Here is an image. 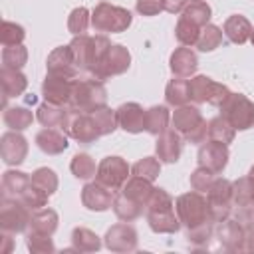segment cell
<instances>
[{
	"label": "cell",
	"instance_id": "6da1fadb",
	"mask_svg": "<svg viewBox=\"0 0 254 254\" xmlns=\"http://www.w3.org/2000/svg\"><path fill=\"white\" fill-rule=\"evenodd\" d=\"M147 222L157 234H173L181 228V220L175 214V200L165 189H153L147 202Z\"/></svg>",
	"mask_w": 254,
	"mask_h": 254
},
{
	"label": "cell",
	"instance_id": "7a4b0ae2",
	"mask_svg": "<svg viewBox=\"0 0 254 254\" xmlns=\"http://www.w3.org/2000/svg\"><path fill=\"white\" fill-rule=\"evenodd\" d=\"M107 103V89L101 79L97 77H81L73 79V89H71V99L69 107L79 109V111H95L99 107H105Z\"/></svg>",
	"mask_w": 254,
	"mask_h": 254
},
{
	"label": "cell",
	"instance_id": "3957f363",
	"mask_svg": "<svg viewBox=\"0 0 254 254\" xmlns=\"http://www.w3.org/2000/svg\"><path fill=\"white\" fill-rule=\"evenodd\" d=\"M175 210H177V216H179L181 224L187 230L194 228V226H200L204 222H212L210 220L208 198L202 196V192H198V190H190V192H185V194L177 196Z\"/></svg>",
	"mask_w": 254,
	"mask_h": 254
},
{
	"label": "cell",
	"instance_id": "277c9868",
	"mask_svg": "<svg viewBox=\"0 0 254 254\" xmlns=\"http://www.w3.org/2000/svg\"><path fill=\"white\" fill-rule=\"evenodd\" d=\"M133 22V16L127 8L115 6L111 2H99L91 10V26L95 32H125Z\"/></svg>",
	"mask_w": 254,
	"mask_h": 254
},
{
	"label": "cell",
	"instance_id": "5b68a950",
	"mask_svg": "<svg viewBox=\"0 0 254 254\" xmlns=\"http://www.w3.org/2000/svg\"><path fill=\"white\" fill-rule=\"evenodd\" d=\"M173 129L179 131L189 143H202L208 133V123L202 119L200 111L192 105H181L171 117Z\"/></svg>",
	"mask_w": 254,
	"mask_h": 254
},
{
	"label": "cell",
	"instance_id": "8992f818",
	"mask_svg": "<svg viewBox=\"0 0 254 254\" xmlns=\"http://www.w3.org/2000/svg\"><path fill=\"white\" fill-rule=\"evenodd\" d=\"M208 206H210V220L220 224L222 220L230 218L234 206V185L228 179H214L206 190Z\"/></svg>",
	"mask_w": 254,
	"mask_h": 254
},
{
	"label": "cell",
	"instance_id": "52a82bcc",
	"mask_svg": "<svg viewBox=\"0 0 254 254\" xmlns=\"http://www.w3.org/2000/svg\"><path fill=\"white\" fill-rule=\"evenodd\" d=\"M230 93L232 91L224 83H218L208 75H194L189 79V95L194 103H210L214 107H220Z\"/></svg>",
	"mask_w": 254,
	"mask_h": 254
},
{
	"label": "cell",
	"instance_id": "ba28073f",
	"mask_svg": "<svg viewBox=\"0 0 254 254\" xmlns=\"http://www.w3.org/2000/svg\"><path fill=\"white\" fill-rule=\"evenodd\" d=\"M220 115L238 131H246L254 125V101L242 93H230L220 105Z\"/></svg>",
	"mask_w": 254,
	"mask_h": 254
},
{
	"label": "cell",
	"instance_id": "9c48e42d",
	"mask_svg": "<svg viewBox=\"0 0 254 254\" xmlns=\"http://www.w3.org/2000/svg\"><path fill=\"white\" fill-rule=\"evenodd\" d=\"M62 131L69 137H73L75 141L79 143H93L101 137L97 125H95V119L91 113L87 111H79V109H73L69 107L67 109V115H65V121L62 125Z\"/></svg>",
	"mask_w": 254,
	"mask_h": 254
},
{
	"label": "cell",
	"instance_id": "30bf717a",
	"mask_svg": "<svg viewBox=\"0 0 254 254\" xmlns=\"http://www.w3.org/2000/svg\"><path fill=\"white\" fill-rule=\"evenodd\" d=\"M32 210L18 196H2L0 202V228L4 232H24L30 226Z\"/></svg>",
	"mask_w": 254,
	"mask_h": 254
},
{
	"label": "cell",
	"instance_id": "8fae6325",
	"mask_svg": "<svg viewBox=\"0 0 254 254\" xmlns=\"http://www.w3.org/2000/svg\"><path fill=\"white\" fill-rule=\"evenodd\" d=\"M127 175H129L127 161L117 157V155H111V157H105V159L99 161L97 173H95V181L105 185V187H109L111 190H119L125 185Z\"/></svg>",
	"mask_w": 254,
	"mask_h": 254
},
{
	"label": "cell",
	"instance_id": "7c38bea8",
	"mask_svg": "<svg viewBox=\"0 0 254 254\" xmlns=\"http://www.w3.org/2000/svg\"><path fill=\"white\" fill-rule=\"evenodd\" d=\"M129 65H131V54H129V50L125 46H121V44H111V48L105 54L101 65L93 71V77L105 81V79H109L113 75L125 73L129 69Z\"/></svg>",
	"mask_w": 254,
	"mask_h": 254
},
{
	"label": "cell",
	"instance_id": "4fadbf2b",
	"mask_svg": "<svg viewBox=\"0 0 254 254\" xmlns=\"http://www.w3.org/2000/svg\"><path fill=\"white\" fill-rule=\"evenodd\" d=\"M228 157H230V153H228V145H224V143H216V141H206V143H202L200 145V149H198V167H204V169H208V171H212L214 175H218V173H222L224 171V167H226V163H228Z\"/></svg>",
	"mask_w": 254,
	"mask_h": 254
},
{
	"label": "cell",
	"instance_id": "5bb4252c",
	"mask_svg": "<svg viewBox=\"0 0 254 254\" xmlns=\"http://www.w3.org/2000/svg\"><path fill=\"white\" fill-rule=\"evenodd\" d=\"M0 155L6 165H22L28 155V141L20 131H8L0 137Z\"/></svg>",
	"mask_w": 254,
	"mask_h": 254
},
{
	"label": "cell",
	"instance_id": "9a60e30c",
	"mask_svg": "<svg viewBox=\"0 0 254 254\" xmlns=\"http://www.w3.org/2000/svg\"><path fill=\"white\" fill-rule=\"evenodd\" d=\"M46 69L48 73L52 75H62V77H69V79H75V73H77V65H75V60H73V54H71V48L69 44L67 46H60V48H54L46 60Z\"/></svg>",
	"mask_w": 254,
	"mask_h": 254
},
{
	"label": "cell",
	"instance_id": "2e32d148",
	"mask_svg": "<svg viewBox=\"0 0 254 254\" xmlns=\"http://www.w3.org/2000/svg\"><path fill=\"white\" fill-rule=\"evenodd\" d=\"M105 246L111 252H133L137 248V230L127 222L113 224L105 232Z\"/></svg>",
	"mask_w": 254,
	"mask_h": 254
},
{
	"label": "cell",
	"instance_id": "e0dca14e",
	"mask_svg": "<svg viewBox=\"0 0 254 254\" xmlns=\"http://www.w3.org/2000/svg\"><path fill=\"white\" fill-rule=\"evenodd\" d=\"M71 89H73V79L62 77V75H52L48 73L44 83H42V95L46 101L56 103V105H69L71 99Z\"/></svg>",
	"mask_w": 254,
	"mask_h": 254
},
{
	"label": "cell",
	"instance_id": "ac0fdd59",
	"mask_svg": "<svg viewBox=\"0 0 254 254\" xmlns=\"http://www.w3.org/2000/svg\"><path fill=\"white\" fill-rule=\"evenodd\" d=\"M113 190L97 181L87 183L81 189V202L87 210H95V212H103L107 208L113 206Z\"/></svg>",
	"mask_w": 254,
	"mask_h": 254
},
{
	"label": "cell",
	"instance_id": "d6986e66",
	"mask_svg": "<svg viewBox=\"0 0 254 254\" xmlns=\"http://www.w3.org/2000/svg\"><path fill=\"white\" fill-rule=\"evenodd\" d=\"M69 48H71V54H73V60H75L77 69L91 73L93 62H95V44H93V36H87V34H83V36H73V40L69 42Z\"/></svg>",
	"mask_w": 254,
	"mask_h": 254
},
{
	"label": "cell",
	"instance_id": "ffe728a7",
	"mask_svg": "<svg viewBox=\"0 0 254 254\" xmlns=\"http://www.w3.org/2000/svg\"><path fill=\"white\" fill-rule=\"evenodd\" d=\"M244 234H246V226L242 222H238L236 218H226L220 222L218 228V240L222 244V248L230 250V252H244Z\"/></svg>",
	"mask_w": 254,
	"mask_h": 254
},
{
	"label": "cell",
	"instance_id": "44dd1931",
	"mask_svg": "<svg viewBox=\"0 0 254 254\" xmlns=\"http://www.w3.org/2000/svg\"><path fill=\"white\" fill-rule=\"evenodd\" d=\"M155 151H157L159 161H163V163H177L179 157H181V153H183L181 133L175 131V129H167L165 133H161L157 137Z\"/></svg>",
	"mask_w": 254,
	"mask_h": 254
},
{
	"label": "cell",
	"instance_id": "7402d4cb",
	"mask_svg": "<svg viewBox=\"0 0 254 254\" xmlns=\"http://www.w3.org/2000/svg\"><path fill=\"white\" fill-rule=\"evenodd\" d=\"M117 121L127 133H141L145 131V109L135 101L123 103L117 107Z\"/></svg>",
	"mask_w": 254,
	"mask_h": 254
},
{
	"label": "cell",
	"instance_id": "603a6c76",
	"mask_svg": "<svg viewBox=\"0 0 254 254\" xmlns=\"http://www.w3.org/2000/svg\"><path fill=\"white\" fill-rule=\"evenodd\" d=\"M169 67L177 77H190L198 67V58L189 46H183L171 54Z\"/></svg>",
	"mask_w": 254,
	"mask_h": 254
},
{
	"label": "cell",
	"instance_id": "cb8c5ba5",
	"mask_svg": "<svg viewBox=\"0 0 254 254\" xmlns=\"http://www.w3.org/2000/svg\"><path fill=\"white\" fill-rule=\"evenodd\" d=\"M0 83H2V93H4V107L10 97H18L26 91L28 87V77L20 69L12 67H2L0 71Z\"/></svg>",
	"mask_w": 254,
	"mask_h": 254
},
{
	"label": "cell",
	"instance_id": "d4e9b609",
	"mask_svg": "<svg viewBox=\"0 0 254 254\" xmlns=\"http://www.w3.org/2000/svg\"><path fill=\"white\" fill-rule=\"evenodd\" d=\"M36 145L40 147V151H44L46 155H60L67 149V137L64 131L46 127L36 135Z\"/></svg>",
	"mask_w": 254,
	"mask_h": 254
},
{
	"label": "cell",
	"instance_id": "484cf974",
	"mask_svg": "<svg viewBox=\"0 0 254 254\" xmlns=\"http://www.w3.org/2000/svg\"><path fill=\"white\" fill-rule=\"evenodd\" d=\"M224 36L232 42V44H244L250 40V34H252V24L246 16L242 14H234L230 18H226L224 22Z\"/></svg>",
	"mask_w": 254,
	"mask_h": 254
},
{
	"label": "cell",
	"instance_id": "4316f807",
	"mask_svg": "<svg viewBox=\"0 0 254 254\" xmlns=\"http://www.w3.org/2000/svg\"><path fill=\"white\" fill-rule=\"evenodd\" d=\"M171 123V113L165 105H153L149 109H145V131L159 137L161 133H165L169 129Z\"/></svg>",
	"mask_w": 254,
	"mask_h": 254
},
{
	"label": "cell",
	"instance_id": "83f0119b",
	"mask_svg": "<svg viewBox=\"0 0 254 254\" xmlns=\"http://www.w3.org/2000/svg\"><path fill=\"white\" fill-rule=\"evenodd\" d=\"M153 189H155V187L151 185V181H147V179H143V177L133 175L131 179H127V181H125V185L121 187V192H123L125 196H129V198H133L135 202H139V204L147 206V202H149V198H151Z\"/></svg>",
	"mask_w": 254,
	"mask_h": 254
},
{
	"label": "cell",
	"instance_id": "f1b7e54d",
	"mask_svg": "<svg viewBox=\"0 0 254 254\" xmlns=\"http://www.w3.org/2000/svg\"><path fill=\"white\" fill-rule=\"evenodd\" d=\"M67 109L65 105H56V103H50V101H44L38 111H36V119L44 125V127H52V129H62L64 121H65V115H67Z\"/></svg>",
	"mask_w": 254,
	"mask_h": 254
},
{
	"label": "cell",
	"instance_id": "f546056e",
	"mask_svg": "<svg viewBox=\"0 0 254 254\" xmlns=\"http://www.w3.org/2000/svg\"><path fill=\"white\" fill-rule=\"evenodd\" d=\"M32 183V177H28L22 171H6L2 175V196H20Z\"/></svg>",
	"mask_w": 254,
	"mask_h": 254
},
{
	"label": "cell",
	"instance_id": "4dcf8cb0",
	"mask_svg": "<svg viewBox=\"0 0 254 254\" xmlns=\"http://www.w3.org/2000/svg\"><path fill=\"white\" fill-rule=\"evenodd\" d=\"M58 222H60V216L54 208H38L32 212V218H30V226L32 230H38V232H44V234H54L58 230Z\"/></svg>",
	"mask_w": 254,
	"mask_h": 254
},
{
	"label": "cell",
	"instance_id": "1f68e13d",
	"mask_svg": "<svg viewBox=\"0 0 254 254\" xmlns=\"http://www.w3.org/2000/svg\"><path fill=\"white\" fill-rule=\"evenodd\" d=\"M165 99L169 105L173 107H181V105H187L190 101V95H189V79L185 77H173L167 87H165Z\"/></svg>",
	"mask_w": 254,
	"mask_h": 254
},
{
	"label": "cell",
	"instance_id": "d6a6232c",
	"mask_svg": "<svg viewBox=\"0 0 254 254\" xmlns=\"http://www.w3.org/2000/svg\"><path fill=\"white\" fill-rule=\"evenodd\" d=\"M6 127H10L12 131H24L32 125L34 121V113L28 107L16 105V107H4V115H2Z\"/></svg>",
	"mask_w": 254,
	"mask_h": 254
},
{
	"label": "cell",
	"instance_id": "836d02e7",
	"mask_svg": "<svg viewBox=\"0 0 254 254\" xmlns=\"http://www.w3.org/2000/svg\"><path fill=\"white\" fill-rule=\"evenodd\" d=\"M113 212L117 214V218H121L123 222H133L135 218H139L143 214V204L135 202L133 198L125 196L123 192L115 194L113 198Z\"/></svg>",
	"mask_w": 254,
	"mask_h": 254
},
{
	"label": "cell",
	"instance_id": "e575fe53",
	"mask_svg": "<svg viewBox=\"0 0 254 254\" xmlns=\"http://www.w3.org/2000/svg\"><path fill=\"white\" fill-rule=\"evenodd\" d=\"M234 133H236V129H234L222 115L212 117V119L208 121V133H206V137H208L210 141L230 145V143L234 141Z\"/></svg>",
	"mask_w": 254,
	"mask_h": 254
},
{
	"label": "cell",
	"instance_id": "d590c367",
	"mask_svg": "<svg viewBox=\"0 0 254 254\" xmlns=\"http://www.w3.org/2000/svg\"><path fill=\"white\" fill-rule=\"evenodd\" d=\"M71 244H73V248L79 250V252H97V250L101 248L99 236H97L93 230L85 228V226L73 228V232H71Z\"/></svg>",
	"mask_w": 254,
	"mask_h": 254
},
{
	"label": "cell",
	"instance_id": "8d00e7d4",
	"mask_svg": "<svg viewBox=\"0 0 254 254\" xmlns=\"http://www.w3.org/2000/svg\"><path fill=\"white\" fill-rule=\"evenodd\" d=\"M69 169L73 173L75 179H81V181H87L91 177H95L97 173V167H95V161L87 155V153H77L73 155L71 163H69Z\"/></svg>",
	"mask_w": 254,
	"mask_h": 254
},
{
	"label": "cell",
	"instance_id": "74e56055",
	"mask_svg": "<svg viewBox=\"0 0 254 254\" xmlns=\"http://www.w3.org/2000/svg\"><path fill=\"white\" fill-rule=\"evenodd\" d=\"M198 36H200V26H196L194 22L181 16L179 22H177V28H175V38L183 46H196Z\"/></svg>",
	"mask_w": 254,
	"mask_h": 254
},
{
	"label": "cell",
	"instance_id": "f35d334b",
	"mask_svg": "<svg viewBox=\"0 0 254 254\" xmlns=\"http://www.w3.org/2000/svg\"><path fill=\"white\" fill-rule=\"evenodd\" d=\"M93 119H95V125L99 129L101 135H111L117 127H119V121H117V109H109L107 105L105 107H99L95 111H91Z\"/></svg>",
	"mask_w": 254,
	"mask_h": 254
},
{
	"label": "cell",
	"instance_id": "ab89813d",
	"mask_svg": "<svg viewBox=\"0 0 254 254\" xmlns=\"http://www.w3.org/2000/svg\"><path fill=\"white\" fill-rule=\"evenodd\" d=\"M89 24H91V14H89V10L85 6L73 8L69 12V16H67V30L73 36H83L87 32Z\"/></svg>",
	"mask_w": 254,
	"mask_h": 254
},
{
	"label": "cell",
	"instance_id": "60d3db41",
	"mask_svg": "<svg viewBox=\"0 0 254 254\" xmlns=\"http://www.w3.org/2000/svg\"><path fill=\"white\" fill-rule=\"evenodd\" d=\"M222 44V30L214 24H206L200 28V36L196 42V48L200 52H212Z\"/></svg>",
	"mask_w": 254,
	"mask_h": 254
},
{
	"label": "cell",
	"instance_id": "b9f144b4",
	"mask_svg": "<svg viewBox=\"0 0 254 254\" xmlns=\"http://www.w3.org/2000/svg\"><path fill=\"white\" fill-rule=\"evenodd\" d=\"M26 246L32 254H50V252L56 250L52 234H44V232H38V230H30L26 234Z\"/></svg>",
	"mask_w": 254,
	"mask_h": 254
},
{
	"label": "cell",
	"instance_id": "7bdbcfd3",
	"mask_svg": "<svg viewBox=\"0 0 254 254\" xmlns=\"http://www.w3.org/2000/svg\"><path fill=\"white\" fill-rule=\"evenodd\" d=\"M28 62V50L18 44V46H4L2 50V67H12V69H22Z\"/></svg>",
	"mask_w": 254,
	"mask_h": 254
},
{
	"label": "cell",
	"instance_id": "ee69618b",
	"mask_svg": "<svg viewBox=\"0 0 254 254\" xmlns=\"http://www.w3.org/2000/svg\"><path fill=\"white\" fill-rule=\"evenodd\" d=\"M32 185L40 187L42 190H46L52 196L58 190V175L48 167H40L32 173Z\"/></svg>",
	"mask_w": 254,
	"mask_h": 254
},
{
	"label": "cell",
	"instance_id": "f6af8a7d",
	"mask_svg": "<svg viewBox=\"0 0 254 254\" xmlns=\"http://www.w3.org/2000/svg\"><path fill=\"white\" fill-rule=\"evenodd\" d=\"M18 198H20V200L34 212V210H38V208L48 206V198H50V194H48L46 190H42L40 187H36V185L30 183V187H28Z\"/></svg>",
	"mask_w": 254,
	"mask_h": 254
},
{
	"label": "cell",
	"instance_id": "bcb514c9",
	"mask_svg": "<svg viewBox=\"0 0 254 254\" xmlns=\"http://www.w3.org/2000/svg\"><path fill=\"white\" fill-rule=\"evenodd\" d=\"M210 14H212V10H210V6L206 4V2H190L185 10H183V16L187 18V20H190V22H194L196 26H206L208 24V20H210Z\"/></svg>",
	"mask_w": 254,
	"mask_h": 254
},
{
	"label": "cell",
	"instance_id": "7dc6e473",
	"mask_svg": "<svg viewBox=\"0 0 254 254\" xmlns=\"http://www.w3.org/2000/svg\"><path fill=\"white\" fill-rule=\"evenodd\" d=\"M26 38V30L16 24V22H10V20H4L2 22V28H0V42L2 46H18L22 44Z\"/></svg>",
	"mask_w": 254,
	"mask_h": 254
},
{
	"label": "cell",
	"instance_id": "c3c4849f",
	"mask_svg": "<svg viewBox=\"0 0 254 254\" xmlns=\"http://www.w3.org/2000/svg\"><path fill=\"white\" fill-rule=\"evenodd\" d=\"M131 171H133V175L143 177V179H147V181L153 183L161 175V161H157L155 157H143V159H139L131 167Z\"/></svg>",
	"mask_w": 254,
	"mask_h": 254
},
{
	"label": "cell",
	"instance_id": "681fc988",
	"mask_svg": "<svg viewBox=\"0 0 254 254\" xmlns=\"http://www.w3.org/2000/svg\"><path fill=\"white\" fill-rule=\"evenodd\" d=\"M214 181V173L204 169V167H196L192 173H190V187L192 190H198V192H206L208 187L212 185Z\"/></svg>",
	"mask_w": 254,
	"mask_h": 254
},
{
	"label": "cell",
	"instance_id": "f907efd6",
	"mask_svg": "<svg viewBox=\"0 0 254 254\" xmlns=\"http://www.w3.org/2000/svg\"><path fill=\"white\" fill-rule=\"evenodd\" d=\"M212 224H214V222H204V224H200V226L189 228V230H187V240H189L190 244H196V246L206 244V242L212 238Z\"/></svg>",
	"mask_w": 254,
	"mask_h": 254
},
{
	"label": "cell",
	"instance_id": "816d5d0a",
	"mask_svg": "<svg viewBox=\"0 0 254 254\" xmlns=\"http://www.w3.org/2000/svg\"><path fill=\"white\" fill-rule=\"evenodd\" d=\"M135 8L141 16H157L163 8V0H137Z\"/></svg>",
	"mask_w": 254,
	"mask_h": 254
},
{
	"label": "cell",
	"instance_id": "f5cc1de1",
	"mask_svg": "<svg viewBox=\"0 0 254 254\" xmlns=\"http://www.w3.org/2000/svg\"><path fill=\"white\" fill-rule=\"evenodd\" d=\"M187 2L189 0H163V8L171 14H181L187 8Z\"/></svg>",
	"mask_w": 254,
	"mask_h": 254
},
{
	"label": "cell",
	"instance_id": "db71d44e",
	"mask_svg": "<svg viewBox=\"0 0 254 254\" xmlns=\"http://www.w3.org/2000/svg\"><path fill=\"white\" fill-rule=\"evenodd\" d=\"M244 252H254V224L246 226V234H244Z\"/></svg>",
	"mask_w": 254,
	"mask_h": 254
},
{
	"label": "cell",
	"instance_id": "11a10c76",
	"mask_svg": "<svg viewBox=\"0 0 254 254\" xmlns=\"http://www.w3.org/2000/svg\"><path fill=\"white\" fill-rule=\"evenodd\" d=\"M2 240H4V246H2V252L8 254L12 250V232H4L2 230Z\"/></svg>",
	"mask_w": 254,
	"mask_h": 254
},
{
	"label": "cell",
	"instance_id": "9f6ffc18",
	"mask_svg": "<svg viewBox=\"0 0 254 254\" xmlns=\"http://www.w3.org/2000/svg\"><path fill=\"white\" fill-rule=\"evenodd\" d=\"M250 42H252V46H254V28H252V34H250Z\"/></svg>",
	"mask_w": 254,
	"mask_h": 254
},
{
	"label": "cell",
	"instance_id": "6f0895ef",
	"mask_svg": "<svg viewBox=\"0 0 254 254\" xmlns=\"http://www.w3.org/2000/svg\"><path fill=\"white\" fill-rule=\"evenodd\" d=\"M248 175H250V177L254 179V165H252V169H250V173H248Z\"/></svg>",
	"mask_w": 254,
	"mask_h": 254
},
{
	"label": "cell",
	"instance_id": "680465c9",
	"mask_svg": "<svg viewBox=\"0 0 254 254\" xmlns=\"http://www.w3.org/2000/svg\"><path fill=\"white\" fill-rule=\"evenodd\" d=\"M189 2H200V0H189Z\"/></svg>",
	"mask_w": 254,
	"mask_h": 254
}]
</instances>
